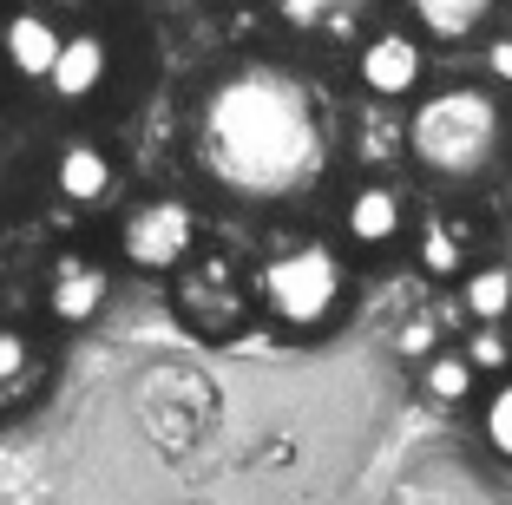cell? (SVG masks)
Listing matches in <instances>:
<instances>
[{"label": "cell", "instance_id": "obj_5", "mask_svg": "<svg viewBox=\"0 0 512 505\" xmlns=\"http://www.w3.org/2000/svg\"><path fill=\"white\" fill-rule=\"evenodd\" d=\"M112 243H119L125 269H138V276H171V269L204 243V210H197L191 197H178V191L132 197V204L119 210Z\"/></svg>", "mask_w": 512, "mask_h": 505}, {"label": "cell", "instance_id": "obj_7", "mask_svg": "<svg viewBox=\"0 0 512 505\" xmlns=\"http://www.w3.org/2000/svg\"><path fill=\"white\" fill-rule=\"evenodd\" d=\"M112 302V269L106 256L92 250H60L46 263V283H40V309L53 328H86L99 322V309Z\"/></svg>", "mask_w": 512, "mask_h": 505}, {"label": "cell", "instance_id": "obj_22", "mask_svg": "<svg viewBox=\"0 0 512 505\" xmlns=\"http://www.w3.org/2000/svg\"><path fill=\"white\" fill-rule=\"evenodd\" d=\"M480 79L493 92H512V33H493L486 40V53H480Z\"/></svg>", "mask_w": 512, "mask_h": 505}, {"label": "cell", "instance_id": "obj_9", "mask_svg": "<svg viewBox=\"0 0 512 505\" xmlns=\"http://www.w3.org/2000/svg\"><path fill=\"white\" fill-rule=\"evenodd\" d=\"M46 178H53V197L66 210H99L119 197V164H112V151L99 138H66L53 151V164H46Z\"/></svg>", "mask_w": 512, "mask_h": 505}, {"label": "cell", "instance_id": "obj_2", "mask_svg": "<svg viewBox=\"0 0 512 505\" xmlns=\"http://www.w3.org/2000/svg\"><path fill=\"white\" fill-rule=\"evenodd\" d=\"M512 145V112L486 79H460L440 92H414L407 112V158L421 164V178L447 191H473L506 164Z\"/></svg>", "mask_w": 512, "mask_h": 505}, {"label": "cell", "instance_id": "obj_16", "mask_svg": "<svg viewBox=\"0 0 512 505\" xmlns=\"http://www.w3.org/2000/svg\"><path fill=\"white\" fill-rule=\"evenodd\" d=\"M348 151H355V164H368V171H388L394 158H407V119L388 112L381 99H368L362 112H355V138H348Z\"/></svg>", "mask_w": 512, "mask_h": 505}, {"label": "cell", "instance_id": "obj_19", "mask_svg": "<svg viewBox=\"0 0 512 505\" xmlns=\"http://www.w3.org/2000/svg\"><path fill=\"white\" fill-rule=\"evenodd\" d=\"M467 328H473V335H467V348H460V355L480 368V381H486V374H506L512 368V335H506V322H467Z\"/></svg>", "mask_w": 512, "mask_h": 505}, {"label": "cell", "instance_id": "obj_6", "mask_svg": "<svg viewBox=\"0 0 512 505\" xmlns=\"http://www.w3.org/2000/svg\"><path fill=\"white\" fill-rule=\"evenodd\" d=\"M355 86L362 99L407 105L427 86V40L414 27H375L355 40Z\"/></svg>", "mask_w": 512, "mask_h": 505}, {"label": "cell", "instance_id": "obj_21", "mask_svg": "<svg viewBox=\"0 0 512 505\" xmlns=\"http://www.w3.org/2000/svg\"><path fill=\"white\" fill-rule=\"evenodd\" d=\"M440 342H447V328H440V315H434V309L407 315V322L394 328V355H401V361H427Z\"/></svg>", "mask_w": 512, "mask_h": 505}, {"label": "cell", "instance_id": "obj_12", "mask_svg": "<svg viewBox=\"0 0 512 505\" xmlns=\"http://www.w3.org/2000/svg\"><path fill=\"white\" fill-rule=\"evenodd\" d=\"M401 7L427 46H473V40L493 33L506 0H401Z\"/></svg>", "mask_w": 512, "mask_h": 505}, {"label": "cell", "instance_id": "obj_1", "mask_svg": "<svg viewBox=\"0 0 512 505\" xmlns=\"http://www.w3.org/2000/svg\"><path fill=\"white\" fill-rule=\"evenodd\" d=\"M197 171L237 204H289L329 171L335 132L296 73L243 60L197 99Z\"/></svg>", "mask_w": 512, "mask_h": 505}, {"label": "cell", "instance_id": "obj_15", "mask_svg": "<svg viewBox=\"0 0 512 505\" xmlns=\"http://www.w3.org/2000/svg\"><path fill=\"white\" fill-rule=\"evenodd\" d=\"M453 302L467 322H506L512 315V256H493V263H467L453 276Z\"/></svg>", "mask_w": 512, "mask_h": 505}, {"label": "cell", "instance_id": "obj_8", "mask_svg": "<svg viewBox=\"0 0 512 505\" xmlns=\"http://www.w3.org/2000/svg\"><path fill=\"white\" fill-rule=\"evenodd\" d=\"M407 223H414V204L394 178H362L355 191L342 197V243L348 250H388V243L407 237Z\"/></svg>", "mask_w": 512, "mask_h": 505}, {"label": "cell", "instance_id": "obj_11", "mask_svg": "<svg viewBox=\"0 0 512 505\" xmlns=\"http://www.w3.org/2000/svg\"><path fill=\"white\" fill-rule=\"evenodd\" d=\"M106 79H112V40L99 27H79V33L60 40V53H53V66H46L40 86L60 105H92L99 92H106Z\"/></svg>", "mask_w": 512, "mask_h": 505}, {"label": "cell", "instance_id": "obj_20", "mask_svg": "<svg viewBox=\"0 0 512 505\" xmlns=\"http://www.w3.org/2000/svg\"><path fill=\"white\" fill-rule=\"evenodd\" d=\"M480 433H486V446H493L499 460H512V368L493 381V394H486V407H480Z\"/></svg>", "mask_w": 512, "mask_h": 505}, {"label": "cell", "instance_id": "obj_3", "mask_svg": "<svg viewBox=\"0 0 512 505\" xmlns=\"http://www.w3.org/2000/svg\"><path fill=\"white\" fill-rule=\"evenodd\" d=\"M256 309L289 335H316L335 322V309L348 302V263L335 243L322 237H276V250L256 263L250 276Z\"/></svg>", "mask_w": 512, "mask_h": 505}, {"label": "cell", "instance_id": "obj_4", "mask_svg": "<svg viewBox=\"0 0 512 505\" xmlns=\"http://www.w3.org/2000/svg\"><path fill=\"white\" fill-rule=\"evenodd\" d=\"M171 309L191 335L204 342H230L256 309V289L243 276V263L230 250H211V243H197L178 269H171Z\"/></svg>", "mask_w": 512, "mask_h": 505}, {"label": "cell", "instance_id": "obj_23", "mask_svg": "<svg viewBox=\"0 0 512 505\" xmlns=\"http://www.w3.org/2000/svg\"><path fill=\"white\" fill-rule=\"evenodd\" d=\"M506 256H512V217H506Z\"/></svg>", "mask_w": 512, "mask_h": 505}, {"label": "cell", "instance_id": "obj_14", "mask_svg": "<svg viewBox=\"0 0 512 505\" xmlns=\"http://www.w3.org/2000/svg\"><path fill=\"white\" fill-rule=\"evenodd\" d=\"M467 263H473V223L467 217H427L421 237H414V269H421L427 283H453Z\"/></svg>", "mask_w": 512, "mask_h": 505}, {"label": "cell", "instance_id": "obj_10", "mask_svg": "<svg viewBox=\"0 0 512 505\" xmlns=\"http://www.w3.org/2000/svg\"><path fill=\"white\" fill-rule=\"evenodd\" d=\"M60 40H66L60 14H53L46 0H20L14 14L0 20V66L14 79H27V86H40L53 53H60Z\"/></svg>", "mask_w": 512, "mask_h": 505}, {"label": "cell", "instance_id": "obj_18", "mask_svg": "<svg viewBox=\"0 0 512 505\" xmlns=\"http://www.w3.org/2000/svg\"><path fill=\"white\" fill-rule=\"evenodd\" d=\"M414 368H421V394H427V401H440V407H460V401L480 394V368H473L460 348H447V342H440L427 361H414Z\"/></svg>", "mask_w": 512, "mask_h": 505}, {"label": "cell", "instance_id": "obj_17", "mask_svg": "<svg viewBox=\"0 0 512 505\" xmlns=\"http://www.w3.org/2000/svg\"><path fill=\"white\" fill-rule=\"evenodd\" d=\"M40 374H46L40 342H33L20 322H0V414L27 401L33 387H40Z\"/></svg>", "mask_w": 512, "mask_h": 505}, {"label": "cell", "instance_id": "obj_13", "mask_svg": "<svg viewBox=\"0 0 512 505\" xmlns=\"http://www.w3.org/2000/svg\"><path fill=\"white\" fill-rule=\"evenodd\" d=\"M276 27L309 33V40H362L375 0H263Z\"/></svg>", "mask_w": 512, "mask_h": 505}]
</instances>
